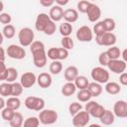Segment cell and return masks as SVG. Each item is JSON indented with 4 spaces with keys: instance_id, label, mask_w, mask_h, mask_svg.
Masks as SVG:
<instances>
[{
    "instance_id": "1",
    "label": "cell",
    "mask_w": 127,
    "mask_h": 127,
    "mask_svg": "<svg viewBox=\"0 0 127 127\" xmlns=\"http://www.w3.org/2000/svg\"><path fill=\"white\" fill-rule=\"evenodd\" d=\"M30 51L33 56V63L35 66L38 68H42L46 66L49 58L44 43L41 41H34L30 46Z\"/></svg>"
},
{
    "instance_id": "2",
    "label": "cell",
    "mask_w": 127,
    "mask_h": 127,
    "mask_svg": "<svg viewBox=\"0 0 127 127\" xmlns=\"http://www.w3.org/2000/svg\"><path fill=\"white\" fill-rule=\"evenodd\" d=\"M35 39V34L34 31L29 28V27H24L22 28L19 33H18V40L21 46L25 47H30L31 44L34 42Z\"/></svg>"
},
{
    "instance_id": "3",
    "label": "cell",
    "mask_w": 127,
    "mask_h": 127,
    "mask_svg": "<svg viewBox=\"0 0 127 127\" xmlns=\"http://www.w3.org/2000/svg\"><path fill=\"white\" fill-rule=\"evenodd\" d=\"M39 119L43 125H52L58 121V112L54 109H43L39 113Z\"/></svg>"
},
{
    "instance_id": "4",
    "label": "cell",
    "mask_w": 127,
    "mask_h": 127,
    "mask_svg": "<svg viewBox=\"0 0 127 127\" xmlns=\"http://www.w3.org/2000/svg\"><path fill=\"white\" fill-rule=\"evenodd\" d=\"M90 76L94 81L103 84V83H106L109 81L110 75H109V71L107 69H105L103 66H95L91 69Z\"/></svg>"
},
{
    "instance_id": "5",
    "label": "cell",
    "mask_w": 127,
    "mask_h": 127,
    "mask_svg": "<svg viewBox=\"0 0 127 127\" xmlns=\"http://www.w3.org/2000/svg\"><path fill=\"white\" fill-rule=\"evenodd\" d=\"M26 108L30 110H35V111H41L45 108V100L41 97L37 96H28L25 99L24 102Z\"/></svg>"
},
{
    "instance_id": "6",
    "label": "cell",
    "mask_w": 127,
    "mask_h": 127,
    "mask_svg": "<svg viewBox=\"0 0 127 127\" xmlns=\"http://www.w3.org/2000/svg\"><path fill=\"white\" fill-rule=\"evenodd\" d=\"M6 53H7V56L9 58L14 59V60H23L26 57L25 48L21 45L20 46L15 45V44L9 45L8 48L6 49Z\"/></svg>"
},
{
    "instance_id": "7",
    "label": "cell",
    "mask_w": 127,
    "mask_h": 127,
    "mask_svg": "<svg viewBox=\"0 0 127 127\" xmlns=\"http://www.w3.org/2000/svg\"><path fill=\"white\" fill-rule=\"evenodd\" d=\"M116 41H117L116 36L112 32H105L104 34H102L100 36H95V42L99 46L111 47V46L115 45Z\"/></svg>"
},
{
    "instance_id": "8",
    "label": "cell",
    "mask_w": 127,
    "mask_h": 127,
    "mask_svg": "<svg viewBox=\"0 0 127 127\" xmlns=\"http://www.w3.org/2000/svg\"><path fill=\"white\" fill-rule=\"evenodd\" d=\"M90 120V114L84 110H80L79 112H77L75 115L72 116V125L75 127H84L89 123Z\"/></svg>"
},
{
    "instance_id": "9",
    "label": "cell",
    "mask_w": 127,
    "mask_h": 127,
    "mask_svg": "<svg viewBox=\"0 0 127 127\" xmlns=\"http://www.w3.org/2000/svg\"><path fill=\"white\" fill-rule=\"evenodd\" d=\"M75 36L79 42H91L93 39V31L88 26H81L77 29Z\"/></svg>"
},
{
    "instance_id": "10",
    "label": "cell",
    "mask_w": 127,
    "mask_h": 127,
    "mask_svg": "<svg viewBox=\"0 0 127 127\" xmlns=\"http://www.w3.org/2000/svg\"><path fill=\"white\" fill-rule=\"evenodd\" d=\"M126 66H127V64L123 60H120V59L110 60L108 64H107L108 69L110 71H112L113 73H116V74H120L123 71H125Z\"/></svg>"
},
{
    "instance_id": "11",
    "label": "cell",
    "mask_w": 127,
    "mask_h": 127,
    "mask_svg": "<svg viewBox=\"0 0 127 127\" xmlns=\"http://www.w3.org/2000/svg\"><path fill=\"white\" fill-rule=\"evenodd\" d=\"M85 14L87 15V19L89 22L96 23L101 17V9L98 5H96L94 3H90Z\"/></svg>"
},
{
    "instance_id": "12",
    "label": "cell",
    "mask_w": 127,
    "mask_h": 127,
    "mask_svg": "<svg viewBox=\"0 0 127 127\" xmlns=\"http://www.w3.org/2000/svg\"><path fill=\"white\" fill-rule=\"evenodd\" d=\"M113 112L118 118H126L127 117V101L125 100H117L113 106Z\"/></svg>"
},
{
    "instance_id": "13",
    "label": "cell",
    "mask_w": 127,
    "mask_h": 127,
    "mask_svg": "<svg viewBox=\"0 0 127 127\" xmlns=\"http://www.w3.org/2000/svg\"><path fill=\"white\" fill-rule=\"evenodd\" d=\"M20 82L22 83V85L24 86V88H30V87L34 86L35 83L37 82V76H36L35 73L32 72V71L24 72V73L21 75Z\"/></svg>"
},
{
    "instance_id": "14",
    "label": "cell",
    "mask_w": 127,
    "mask_h": 127,
    "mask_svg": "<svg viewBox=\"0 0 127 127\" xmlns=\"http://www.w3.org/2000/svg\"><path fill=\"white\" fill-rule=\"evenodd\" d=\"M52 19L50 18V15L46 14V13H40L35 21V28L37 31L39 32H44L45 28L47 27V25L49 24V22Z\"/></svg>"
},
{
    "instance_id": "15",
    "label": "cell",
    "mask_w": 127,
    "mask_h": 127,
    "mask_svg": "<svg viewBox=\"0 0 127 127\" xmlns=\"http://www.w3.org/2000/svg\"><path fill=\"white\" fill-rule=\"evenodd\" d=\"M52 82H53V78H52L51 73L41 72L37 76V83L42 88H48V87H50L52 85Z\"/></svg>"
},
{
    "instance_id": "16",
    "label": "cell",
    "mask_w": 127,
    "mask_h": 127,
    "mask_svg": "<svg viewBox=\"0 0 127 127\" xmlns=\"http://www.w3.org/2000/svg\"><path fill=\"white\" fill-rule=\"evenodd\" d=\"M49 15L54 22H60L62 19H64V9L60 5H54L50 9Z\"/></svg>"
},
{
    "instance_id": "17",
    "label": "cell",
    "mask_w": 127,
    "mask_h": 127,
    "mask_svg": "<svg viewBox=\"0 0 127 127\" xmlns=\"http://www.w3.org/2000/svg\"><path fill=\"white\" fill-rule=\"evenodd\" d=\"M77 75H78V68L75 65H69L64 71V76L66 81H74Z\"/></svg>"
},
{
    "instance_id": "18",
    "label": "cell",
    "mask_w": 127,
    "mask_h": 127,
    "mask_svg": "<svg viewBox=\"0 0 127 127\" xmlns=\"http://www.w3.org/2000/svg\"><path fill=\"white\" fill-rule=\"evenodd\" d=\"M64 19L65 22L74 23L78 20V11L72 8H68L64 11Z\"/></svg>"
},
{
    "instance_id": "19",
    "label": "cell",
    "mask_w": 127,
    "mask_h": 127,
    "mask_svg": "<svg viewBox=\"0 0 127 127\" xmlns=\"http://www.w3.org/2000/svg\"><path fill=\"white\" fill-rule=\"evenodd\" d=\"M76 89V85L73 81H66V83H64L62 87V94L65 97H68L74 94Z\"/></svg>"
},
{
    "instance_id": "20",
    "label": "cell",
    "mask_w": 127,
    "mask_h": 127,
    "mask_svg": "<svg viewBox=\"0 0 127 127\" xmlns=\"http://www.w3.org/2000/svg\"><path fill=\"white\" fill-rule=\"evenodd\" d=\"M115 117L116 116L113 111L106 109L105 112L103 113V115L99 118V120H100L101 124H103V125H112L115 121Z\"/></svg>"
},
{
    "instance_id": "21",
    "label": "cell",
    "mask_w": 127,
    "mask_h": 127,
    "mask_svg": "<svg viewBox=\"0 0 127 127\" xmlns=\"http://www.w3.org/2000/svg\"><path fill=\"white\" fill-rule=\"evenodd\" d=\"M105 91L110 95H116L121 91V86L115 81H108L105 83Z\"/></svg>"
},
{
    "instance_id": "22",
    "label": "cell",
    "mask_w": 127,
    "mask_h": 127,
    "mask_svg": "<svg viewBox=\"0 0 127 127\" xmlns=\"http://www.w3.org/2000/svg\"><path fill=\"white\" fill-rule=\"evenodd\" d=\"M87 88H88V90L90 91V93L93 97H97L102 93V85L99 82H96V81L89 82Z\"/></svg>"
},
{
    "instance_id": "23",
    "label": "cell",
    "mask_w": 127,
    "mask_h": 127,
    "mask_svg": "<svg viewBox=\"0 0 127 127\" xmlns=\"http://www.w3.org/2000/svg\"><path fill=\"white\" fill-rule=\"evenodd\" d=\"M6 105L16 111L21 106V100L19 99V96H9L6 100Z\"/></svg>"
},
{
    "instance_id": "24",
    "label": "cell",
    "mask_w": 127,
    "mask_h": 127,
    "mask_svg": "<svg viewBox=\"0 0 127 127\" xmlns=\"http://www.w3.org/2000/svg\"><path fill=\"white\" fill-rule=\"evenodd\" d=\"M73 82L75 83L77 89H85L88 87V84H89L87 77L84 75H77V77L74 79Z\"/></svg>"
},
{
    "instance_id": "25",
    "label": "cell",
    "mask_w": 127,
    "mask_h": 127,
    "mask_svg": "<svg viewBox=\"0 0 127 127\" xmlns=\"http://www.w3.org/2000/svg\"><path fill=\"white\" fill-rule=\"evenodd\" d=\"M9 124L11 127H21L24 124V119H23V115L20 112L15 111V114L13 116V118L9 121Z\"/></svg>"
},
{
    "instance_id": "26",
    "label": "cell",
    "mask_w": 127,
    "mask_h": 127,
    "mask_svg": "<svg viewBox=\"0 0 127 127\" xmlns=\"http://www.w3.org/2000/svg\"><path fill=\"white\" fill-rule=\"evenodd\" d=\"M72 25L71 23H68V22H64L61 24L60 26V34L63 36V37H66V36H70V34L72 33Z\"/></svg>"
},
{
    "instance_id": "27",
    "label": "cell",
    "mask_w": 127,
    "mask_h": 127,
    "mask_svg": "<svg viewBox=\"0 0 127 127\" xmlns=\"http://www.w3.org/2000/svg\"><path fill=\"white\" fill-rule=\"evenodd\" d=\"M92 97L90 91L88 90V88L85 89H79V91L76 94V98L79 102H87L88 100H90V98Z\"/></svg>"
},
{
    "instance_id": "28",
    "label": "cell",
    "mask_w": 127,
    "mask_h": 127,
    "mask_svg": "<svg viewBox=\"0 0 127 127\" xmlns=\"http://www.w3.org/2000/svg\"><path fill=\"white\" fill-rule=\"evenodd\" d=\"M16 34V30H15V27L11 24H8V25H4V28L2 30V35L4 38L6 39H12Z\"/></svg>"
},
{
    "instance_id": "29",
    "label": "cell",
    "mask_w": 127,
    "mask_h": 127,
    "mask_svg": "<svg viewBox=\"0 0 127 127\" xmlns=\"http://www.w3.org/2000/svg\"><path fill=\"white\" fill-rule=\"evenodd\" d=\"M49 70L52 74H59L62 70H63V64L61 63V61H53L51 64H50V66H49Z\"/></svg>"
},
{
    "instance_id": "30",
    "label": "cell",
    "mask_w": 127,
    "mask_h": 127,
    "mask_svg": "<svg viewBox=\"0 0 127 127\" xmlns=\"http://www.w3.org/2000/svg\"><path fill=\"white\" fill-rule=\"evenodd\" d=\"M12 92V83L11 82H3L0 84V95L4 97L11 96Z\"/></svg>"
},
{
    "instance_id": "31",
    "label": "cell",
    "mask_w": 127,
    "mask_h": 127,
    "mask_svg": "<svg viewBox=\"0 0 127 127\" xmlns=\"http://www.w3.org/2000/svg\"><path fill=\"white\" fill-rule=\"evenodd\" d=\"M110 60H116V59H119L121 57V51L118 47L116 46H111L110 48H108V50L106 51Z\"/></svg>"
},
{
    "instance_id": "32",
    "label": "cell",
    "mask_w": 127,
    "mask_h": 127,
    "mask_svg": "<svg viewBox=\"0 0 127 127\" xmlns=\"http://www.w3.org/2000/svg\"><path fill=\"white\" fill-rule=\"evenodd\" d=\"M105 108L101 105V104H99V103H97L96 104V106L89 112V114H90V116H92V117H94V118H97V119H99L102 115H103V113L105 112Z\"/></svg>"
},
{
    "instance_id": "33",
    "label": "cell",
    "mask_w": 127,
    "mask_h": 127,
    "mask_svg": "<svg viewBox=\"0 0 127 127\" xmlns=\"http://www.w3.org/2000/svg\"><path fill=\"white\" fill-rule=\"evenodd\" d=\"M14 114H15V110L11 109V108L8 107V106H6L5 108L1 109V117H2V119L5 120V121H10V120L13 118Z\"/></svg>"
},
{
    "instance_id": "34",
    "label": "cell",
    "mask_w": 127,
    "mask_h": 127,
    "mask_svg": "<svg viewBox=\"0 0 127 127\" xmlns=\"http://www.w3.org/2000/svg\"><path fill=\"white\" fill-rule=\"evenodd\" d=\"M18 77V70L17 68L15 67H8V70H7V76H6V81L7 82H14L16 81Z\"/></svg>"
},
{
    "instance_id": "35",
    "label": "cell",
    "mask_w": 127,
    "mask_h": 127,
    "mask_svg": "<svg viewBox=\"0 0 127 127\" xmlns=\"http://www.w3.org/2000/svg\"><path fill=\"white\" fill-rule=\"evenodd\" d=\"M24 86L22 85L21 82H17L14 81L12 82V92H11V96H20L23 92Z\"/></svg>"
},
{
    "instance_id": "36",
    "label": "cell",
    "mask_w": 127,
    "mask_h": 127,
    "mask_svg": "<svg viewBox=\"0 0 127 127\" xmlns=\"http://www.w3.org/2000/svg\"><path fill=\"white\" fill-rule=\"evenodd\" d=\"M40 119L36 116H30L24 121V127H38L40 125Z\"/></svg>"
},
{
    "instance_id": "37",
    "label": "cell",
    "mask_w": 127,
    "mask_h": 127,
    "mask_svg": "<svg viewBox=\"0 0 127 127\" xmlns=\"http://www.w3.org/2000/svg\"><path fill=\"white\" fill-rule=\"evenodd\" d=\"M61 45L63 48L66 49V50H72L73 49V46H74V43H73V40L69 37V36H66V37H63L62 38V41H61Z\"/></svg>"
},
{
    "instance_id": "38",
    "label": "cell",
    "mask_w": 127,
    "mask_h": 127,
    "mask_svg": "<svg viewBox=\"0 0 127 127\" xmlns=\"http://www.w3.org/2000/svg\"><path fill=\"white\" fill-rule=\"evenodd\" d=\"M92 31H93V33L95 34V36H100V35L104 34V33L106 32V30H105L103 21H97V22L94 24Z\"/></svg>"
},
{
    "instance_id": "39",
    "label": "cell",
    "mask_w": 127,
    "mask_h": 127,
    "mask_svg": "<svg viewBox=\"0 0 127 127\" xmlns=\"http://www.w3.org/2000/svg\"><path fill=\"white\" fill-rule=\"evenodd\" d=\"M81 109H82V105H81V103H79V102H77V101H73V102H71V103L68 105V112H69V114H70L71 116L75 115V114H76L77 112H79Z\"/></svg>"
},
{
    "instance_id": "40",
    "label": "cell",
    "mask_w": 127,
    "mask_h": 127,
    "mask_svg": "<svg viewBox=\"0 0 127 127\" xmlns=\"http://www.w3.org/2000/svg\"><path fill=\"white\" fill-rule=\"evenodd\" d=\"M103 24H104L106 32H113L116 27V23L112 18H105L103 20Z\"/></svg>"
},
{
    "instance_id": "41",
    "label": "cell",
    "mask_w": 127,
    "mask_h": 127,
    "mask_svg": "<svg viewBox=\"0 0 127 127\" xmlns=\"http://www.w3.org/2000/svg\"><path fill=\"white\" fill-rule=\"evenodd\" d=\"M57 31V25H56V22H54L53 20H51L49 22V24L47 25V27L45 28L44 30V33L47 35V36H52L56 33Z\"/></svg>"
},
{
    "instance_id": "42",
    "label": "cell",
    "mask_w": 127,
    "mask_h": 127,
    "mask_svg": "<svg viewBox=\"0 0 127 127\" xmlns=\"http://www.w3.org/2000/svg\"><path fill=\"white\" fill-rule=\"evenodd\" d=\"M110 61V58L107 54V52H102L98 56V63L101 66H107L108 63Z\"/></svg>"
},
{
    "instance_id": "43",
    "label": "cell",
    "mask_w": 127,
    "mask_h": 127,
    "mask_svg": "<svg viewBox=\"0 0 127 127\" xmlns=\"http://www.w3.org/2000/svg\"><path fill=\"white\" fill-rule=\"evenodd\" d=\"M90 3H91V2H89L88 0H80V1L77 3V5H76L77 11L80 12V13H84V14H85L86 11H87L88 6L90 5Z\"/></svg>"
},
{
    "instance_id": "44",
    "label": "cell",
    "mask_w": 127,
    "mask_h": 127,
    "mask_svg": "<svg viewBox=\"0 0 127 127\" xmlns=\"http://www.w3.org/2000/svg\"><path fill=\"white\" fill-rule=\"evenodd\" d=\"M48 58L52 61H59V48H50L47 52Z\"/></svg>"
},
{
    "instance_id": "45",
    "label": "cell",
    "mask_w": 127,
    "mask_h": 127,
    "mask_svg": "<svg viewBox=\"0 0 127 127\" xmlns=\"http://www.w3.org/2000/svg\"><path fill=\"white\" fill-rule=\"evenodd\" d=\"M12 21V17L9 13H5V12H1L0 14V23L3 25H8L10 24Z\"/></svg>"
},
{
    "instance_id": "46",
    "label": "cell",
    "mask_w": 127,
    "mask_h": 127,
    "mask_svg": "<svg viewBox=\"0 0 127 127\" xmlns=\"http://www.w3.org/2000/svg\"><path fill=\"white\" fill-rule=\"evenodd\" d=\"M68 57V50L64 49V48H59V61H63L65 60Z\"/></svg>"
},
{
    "instance_id": "47",
    "label": "cell",
    "mask_w": 127,
    "mask_h": 127,
    "mask_svg": "<svg viewBox=\"0 0 127 127\" xmlns=\"http://www.w3.org/2000/svg\"><path fill=\"white\" fill-rule=\"evenodd\" d=\"M8 67L5 65L4 62H1V69H0V80H5L7 76Z\"/></svg>"
},
{
    "instance_id": "48",
    "label": "cell",
    "mask_w": 127,
    "mask_h": 127,
    "mask_svg": "<svg viewBox=\"0 0 127 127\" xmlns=\"http://www.w3.org/2000/svg\"><path fill=\"white\" fill-rule=\"evenodd\" d=\"M98 102H96V101H93V100H88L87 102H86V104H85V106H84V110H86L88 113L96 106V104H97Z\"/></svg>"
},
{
    "instance_id": "49",
    "label": "cell",
    "mask_w": 127,
    "mask_h": 127,
    "mask_svg": "<svg viewBox=\"0 0 127 127\" xmlns=\"http://www.w3.org/2000/svg\"><path fill=\"white\" fill-rule=\"evenodd\" d=\"M119 82L120 84L122 85H127V72L126 71H123L122 73H120L119 75Z\"/></svg>"
},
{
    "instance_id": "50",
    "label": "cell",
    "mask_w": 127,
    "mask_h": 127,
    "mask_svg": "<svg viewBox=\"0 0 127 127\" xmlns=\"http://www.w3.org/2000/svg\"><path fill=\"white\" fill-rule=\"evenodd\" d=\"M56 0H40V3L44 7H52Z\"/></svg>"
},
{
    "instance_id": "51",
    "label": "cell",
    "mask_w": 127,
    "mask_h": 127,
    "mask_svg": "<svg viewBox=\"0 0 127 127\" xmlns=\"http://www.w3.org/2000/svg\"><path fill=\"white\" fill-rule=\"evenodd\" d=\"M68 2H69V0H56V3L58 5H60V6H62V7L67 5Z\"/></svg>"
},
{
    "instance_id": "52",
    "label": "cell",
    "mask_w": 127,
    "mask_h": 127,
    "mask_svg": "<svg viewBox=\"0 0 127 127\" xmlns=\"http://www.w3.org/2000/svg\"><path fill=\"white\" fill-rule=\"evenodd\" d=\"M121 57H122V60L127 64V49H124L121 53Z\"/></svg>"
},
{
    "instance_id": "53",
    "label": "cell",
    "mask_w": 127,
    "mask_h": 127,
    "mask_svg": "<svg viewBox=\"0 0 127 127\" xmlns=\"http://www.w3.org/2000/svg\"><path fill=\"white\" fill-rule=\"evenodd\" d=\"M7 105H6V101L4 100V96H1L0 97V108L1 109H3V108H5Z\"/></svg>"
},
{
    "instance_id": "54",
    "label": "cell",
    "mask_w": 127,
    "mask_h": 127,
    "mask_svg": "<svg viewBox=\"0 0 127 127\" xmlns=\"http://www.w3.org/2000/svg\"><path fill=\"white\" fill-rule=\"evenodd\" d=\"M5 60V50L3 47H1V62H4Z\"/></svg>"
},
{
    "instance_id": "55",
    "label": "cell",
    "mask_w": 127,
    "mask_h": 127,
    "mask_svg": "<svg viewBox=\"0 0 127 127\" xmlns=\"http://www.w3.org/2000/svg\"><path fill=\"white\" fill-rule=\"evenodd\" d=\"M88 1H89V0H88ZM91 1H94V0H91Z\"/></svg>"
}]
</instances>
